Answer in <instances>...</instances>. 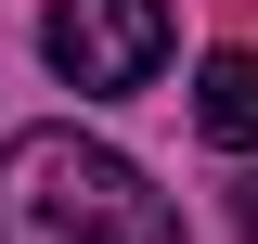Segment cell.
I'll return each mask as SVG.
<instances>
[{
  "label": "cell",
  "instance_id": "3",
  "mask_svg": "<svg viewBox=\"0 0 258 244\" xmlns=\"http://www.w3.org/2000/svg\"><path fill=\"white\" fill-rule=\"evenodd\" d=\"M194 129L220 154H258V52H207V77H194Z\"/></svg>",
  "mask_w": 258,
  "mask_h": 244
},
{
  "label": "cell",
  "instance_id": "2",
  "mask_svg": "<svg viewBox=\"0 0 258 244\" xmlns=\"http://www.w3.org/2000/svg\"><path fill=\"white\" fill-rule=\"evenodd\" d=\"M39 52L78 90H142L168 64V0H52L39 13Z\"/></svg>",
  "mask_w": 258,
  "mask_h": 244
},
{
  "label": "cell",
  "instance_id": "4",
  "mask_svg": "<svg viewBox=\"0 0 258 244\" xmlns=\"http://www.w3.org/2000/svg\"><path fill=\"white\" fill-rule=\"evenodd\" d=\"M245 244H258V180H245Z\"/></svg>",
  "mask_w": 258,
  "mask_h": 244
},
{
  "label": "cell",
  "instance_id": "1",
  "mask_svg": "<svg viewBox=\"0 0 258 244\" xmlns=\"http://www.w3.org/2000/svg\"><path fill=\"white\" fill-rule=\"evenodd\" d=\"M0 244H181V206L91 129H13L0 142Z\"/></svg>",
  "mask_w": 258,
  "mask_h": 244
}]
</instances>
